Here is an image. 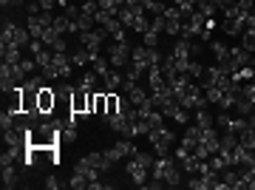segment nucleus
Returning a JSON list of instances; mask_svg holds the SVG:
<instances>
[{
    "mask_svg": "<svg viewBox=\"0 0 255 190\" xmlns=\"http://www.w3.org/2000/svg\"><path fill=\"white\" fill-rule=\"evenodd\" d=\"M71 54L68 51H54V60H51V65L48 68H43V77L46 80H68L71 77Z\"/></svg>",
    "mask_w": 255,
    "mask_h": 190,
    "instance_id": "nucleus-1",
    "label": "nucleus"
},
{
    "mask_svg": "<svg viewBox=\"0 0 255 190\" xmlns=\"http://www.w3.org/2000/svg\"><path fill=\"white\" fill-rule=\"evenodd\" d=\"M6 43H14V45H28L31 43V34H28V28H20L17 23H11V20H6V26H3V31H0V45Z\"/></svg>",
    "mask_w": 255,
    "mask_h": 190,
    "instance_id": "nucleus-2",
    "label": "nucleus"
},
{
    "mask_svg": "<svg viewBox=\"0 0 255 190\" xmlns=\"http://www.w3.org/2000/svg\"><path fill=\"white\" fill-rule=\"evenodd\" d=\"M147 139H150L156 156H167V151H170V145H173V134H170L164 125L150 128V131H147Z\"/></svg>",
    "mask_w": 255,
    "mask_h": 190,
    "instance_id": "nucleus-3",
    "label": "nucleus"
},
{
    "mask_svg": "<svg viewBox=\"0 0 255 190\" xmlns=\"http://www.w3.org/2000/svg\"><path fill=\"white\" fill-rule=\"evenodd\" d=\"M204 23H207V17H204L201 11H193L190 17L182 23V37L184 40H196V37L204 31Z\"/></svg>",
    "mask_w": 255,
    "mask_h": 190,
    "instance_id": "nucleus-4",
    "label": "nucleus"
},
{
    "mask_svg": "<svg viewBox=\"0 0 255 190\" xmlns=\"http://www.w3.org/2000/svg\"><path fill=\"white\" fill-rule=\"evenodd\" d=\"M105 37H108V28L97 26V28H88V31H80V43L85 45L88 51H100V45H102Z\"/></svg>",
    "mask_w": 255,
    "mask_h": 190,
    "instance_id": "nucleus-5",
    "label": "nucleus"
},
{
    "mask_svg": "<svg viewBox=\"0 0 255 190\" xmlns=\"http://www.w3.org/2000/svg\"><path fill=\"white\" fill-rule=\"evenodd\" d=\"M111 68H128L130 65V45L128 43H114L111 45Z\"/></svg>",
    "mask_w": 255,
    "mask_h": 190,
    "instance_id": "nucleus-6",
    "label": "nucleus"
},
{
    "mask_svg": "<svg viewBox=\"0 0 255 190\" xmlns=\"http://www.w3.org/2000/svg\"><path fill=\"white\" fill-rule=\"evenodd\" d=\"M125 171H128V176L133 179V185H139V188H145V182L150 179V168H145L136 156H130V159H128Z\"/></svg>",
    "mask_w": 255,
    "mask_h": 190,
    "instance_id": "nucleus-7",
    "label": "nucleus"
},
{
    "mask_svg": "<svg viewBox=\"0 0 255 190\" xmlns=\"http://www.w3.org/2000/svg\"><path fill=\"white\" fill-rule=\"evenodd\" d=\"M91 91H85V88H74V94H71V111L74 114H91Z\"/></svg>",
    "mask_w": 255,
    "mask_h": 190,
    "instance_id": "nucleus-8",
    "label": "nucleus"
},
{
    "mask_svg": "<svg viewBox=\"0 0 255 190\" xmlns=\"http://www.w3.org/2000/svg\"><path fill=\"white\" fill-rule=\"evenodd\" d=\"M230 63H233V71L236 68H244V65H255V54L247 51L244 45H233L230 48Z\"/></svg>",
    "mask_w": 255,
    "mask_h": 190,
    "instance_id": "nucleus-9",
    "label": "nucleus"
},
{
    "mask_svg": "<svg viewBox=\"0 0 255 190\" xmlns=\"http://www.w3.org/2000/svg\"><path fill=\"white\" fill-rule=\"evenodd\" d=\"M164 85H167V80H164L162 65H150V68H147V88H150V94H153V91H162Z\"/></svg>",
    "mask_w": 255,
    "mask_h": 190,
    "instance_id": "nucleus-10",
    "label": "nucleus"
},
{
    "mask_svg": "<svg viewBox=\"0 0 255 190\" xmlns=\"http://www.w3.org/2000/svg\"><path fill=\"white\" fill-rule=\"evenodd\" d=\"M210 48H213V54H216V63L224 68V71L233 74V63H230V48L224 43H210Z\"/></svg>",
    "mask_w": 255,
    "mask_h": 190,
    "instance_id": "nucleus-11",
    "label": "nucleus"
},
{
    "mask_svg": "<svg viewBox=\"0 0 255 190\" xmlns=\"http://www.w3.org/2000/svg\"><path fill=\"white\" fill-rule=\"evenodd\" d=\"M102 82H105V91H119L122 82H125V74L119 71V68H111V71L102 77Z\"/></svg>",
    "mask_w": 255,
    "mask_h": 190,
    "instance_id": "nucleus-12",
    "label": "nucleus"
},
{
    "mask_svg": "<svg viewBox=\"0 0 255 190\" xmlns=\"http://www.w3.org/2000/svg\"><path fill=\"white\" fill-rule=\"evenodd\" d=\"M199 142H201V128L199 125H187V131H184V136H182V145L187 148V151H193Z\"/></svg>",
    "mask_w": 255,
    "mask_h": 190,
    "instance_id": "nucleus-13",
    "label": "nucleus"
},
{
    "mask_svg": "<svg viewBox=\"0 0 255 190\" xmlns=\"http://www.w3.org/2000/svg\"><path fill=\"white\" fill-rule=\"evenodd\" d=\"M0 54H3V63H9V65H17L23 57H20V45L14 43H6V45H0Z\"/></svg>",
    "mask_w": 255,
    "mask_h": 190,
    "instance_id": "nucleus-14",
    "label": "nucleus"
},
{
    "mask_svg": "<svg viewBox=\"0 0 255 190\" xmlns=\"http://www.w3.org/2000/svg\"><path fill=\"white\" fill-rule=\"evenodd\" d=\"M130 65H139L142 71L150 68V60H147V45H136V48L130 51Z\"/></svg>",
    "mask_w": 255,
    "mask_h": 190,
    "instance_id": "nucleus-15",
    "label": "nucleus"
},
{
    "mask_svg": "<svg viewBox=\"0 0 255 190\" xmlns=\"http://www.w3.org/2000/svg\"><path fill=\"white\" fill-rule=\"evenodd\" d=\"M0 168H3V188H6V190L17 188L20 176H17V171H14V165H0Z\"/></svg>",
    "mask_w": 255,
    "mask_h": 190,
    "instance_id": "nucleus-16",
    "label": "nucleus"
},
{
    "mask_svg": "<svg viewBox=\"0 0 255 190\" xmlns=\"http://www.w3.org/2000/svg\"><path fill=\"white\" fill-rule=\"evenodd\" d=\"M119 151V156H122V159H125V156H136L139 154V148L133 145V139H130V136H125V139H119L117 145H114Z\"/></svg>",
    "mask_w": 255,
    "mask_h": 190,
    "instance_id": "nucleus-17",
    "label": "nucleus"
},
{
    "mask_svg": "<svg viewBox=\"0 0 255 190\" xmlns=\"http://www.w3.org/2000/svg\"><path fill=\"white\" fill-rule=\"evenodd\" d=\"M85 162L91 165V168H97L100 173L111 171V162L105 159V154H88V156H85Z\"/></svg>",
    "mask_w": 255,
    "mask_h": 190,
    "instance_id": "nucleus-18",
    "label": "nucleus"
},
{
    "mask_svg": "<svg viewBox=\"0 0 255 190\" xmlns=\"http://www.w3.org/2000/svg\"><path fill=\"white\" fill-rule=\"evenodd\" d=\"M238 173H241V182H244V188L255 190V162H253V165H241V168H238Z\"/></svg>",
    "mask_w": 255,
    "mask_h": 190,
    "instance_id": "nucleus-19",
    "label": "nucleus"
},
{
    "mask_svg": "<svg viewBox=\"0 0 255 190\" xmlns=\"http://www.w3.org/2000/svg\"><path fill=\"white\" fill-rule=\"evenodd\" d=\"M105 122H108L117 134H125L128 131V119H125V114H111V117H105Z\"/></svg>",
    "mask_w": 255,
    "mask_h": 190,
    "instance_id": "nucleus-20",
    "label": "nucleus"
},
{
    "mask_svg": "<svg viewBox=\"0 0 255 190\" xmlns=\"http://www.w3.org/2000/svg\"><path fill=\"white\" fill-rule=\"evenodd\" d=\"M117 17H119V23H122L125 28H133V20H136V14H133V9H130V6H122Z\"/></svg>",
    "mask_w": 255,
    "mask_h": 190,
    "instance_id": "nucleus-21",
    "label": "nucleus"
},
{
    "mask_svg": "<svg viewBox=\"0 0 255 190\" xmlns=\"http://www.w3.org/2000/svg\"><path fill=\"white\" fill-rule=\"evenodd\" d=\"M241 45H244L247 51H253V54H255V28L247 26L244 31H241Z\"/></svg>",
    "mask_w": 255,
    "mask_h": 190,
    "instance_id": "nucleus-22",
    "label": "nucleus"
},
{
    "mask_svg": "<svg viewBox=\"0 0 255 190\" xmlns=\"http://www.w3.org/2000/svg\"><path fill=\"white\" fill-rule=\"evenodd\" d=\"M213 122H216V119L207 114V108H199V111H196V125H199L201 131H204V128H213Z\"/></svg>",
    "mask_w": 255,
    "mask_h": 190,
    "instance_id": "nucleus-23",
    "label": "nucleus"
},
{
    "mask_svg": "<svg viewBox=\"0 0 255 190\" xmlns=\"http://www.w3.org/2000/svg\"><path fill=\"white\" fill-rule=\"evenodd\" d=\"M71 63H74V65H85V63H91V51H88L85 45H82V48H77V51L71 54Z\"/></svg>",
    "mask_w": 255,
    "mask_h": 190,
    "instance_id": "nucleus-24",
    "label": "nucleus"
},
{
    "mask_svg": "<svg viewBox=\"0 0 255 190\" xmlns=\"http://www.w3.org/2000/svg\"><path fill=\"white\" fill-rule=\"evenodd\" d=\"M34 60H37L40 68H48L51 60H54V51H51V48H43V51H37V54H34Z\"/></svg>",
    "mask_w": 255,
    "mask_h": 190,
    "instance_id": "nucleus-25",
    "label": "nucleus"
},
{
    "mask_svg": "<svg viewBox=\"0 0 255 190\" xmlns=\"http://www.w3.org/2000/svg\"><path fill=\"white\" fill-rule=\"evenodd\" d=\"M97 77H100L97 71H85V74H82V80H80V88L94 91V88H97Z\"/></svg>",
    "mask_w": 255,
    "mask_h": 190,
    "instance_id": "nucleus-26",
    "label": "nucleus"
},
{
    "mask_svg": "<svg viewBox=\"0 0 255 190\" xmlns=\"http://www.w3.org/2000/svg\"><path fill=\"white\" fill-rule=\"evenodd\" d=\"M43 85H46V77H28L23 88L31 91V94H40V88H43Z\"/></svg>",
    "mask_w": 255,
    "mask_h": 190,
    "instance_id": "nucleus-27",
    "label": "nucleus"
},
{
    "mask_svg": "<svg viewBox=\"0 0 255 190\" xmlns=\"http://www.w3.org/2000/svg\"><path fill=\"white\" fill-rule=\"evenodd\" d=\"M68 188H71V190H82V188H88V176H85V173H77V171H74L71 182H68Z\"/></svg>",
    "mask_w": 255,
    "mask_h": 190,
    "instance_id": "nucleus-28",
    "label": "nucleus"
},
{
    "mask_svg": "<svg viewBox=\"0 0 255 190\" xmlns=\"http://www.w3.org/2000/svg\"><path fill=\"white\" fill-rule=\"evenodd\" d=\"M196 11H201V14H204V17H213V14H216V11H219V6H216V3H213V0H201L199 6H196Z\"/></svg>",
    "mask_w": 255,
    "mask_h": 190,
    "instance_id": "nucleus-29",
    "label": "nucleus"
},
{
    "mask_svg": "<svg viewBox=\"0 0 255 190\" xmlns=\"http://www.w3.org/2000/svg\"><path fill=\"white\" fill-rule=\"evenodd\" d=\"M91 65H94V71L100 74V77H105V74L111 71V60H102V57H97V60H91Z\"/></svg>",
    "mask_w": 255,
    "mask_h": 190,
    "instance_id": "nucleus-30",
    "label": "nucleus"
},
{
    "mask_svg": "<svg viewBox=\"0 0 255 190\" xmlns=\"http://www.w3.org/2000/svg\"><path fill=\"white\" fill-rule=\"evenodd\" d=\"M97 3H100V9H102V11H111L114 17H117L119 9H122V6H119V0H97Z\"/></svg>",
    "mask_w": 255,
    "mask_h": 190,
    "instance_id": "nucleus-31",
    "label": "nucleus"
},
{
    "mask_svg": "<svg viewBox=\"0 0 255 190\" xmlns=\"http://www.w3.org/2000/svg\"><path fill=\"white\" fill-rule=\"evenodd\" d=\"M142 43H145L147 48H156V43H159V34H156V31H145V34H142Z\"/></svg>",
    "mask_w": 255,
    "mask_h": 190,
    "instance_id": "nucleus-32",
    "label": "nucleus"
},
{
    "mask_svg": "<svg viewBox=\"0 0 255 190\" xmlns=\"http://www.w3.org/2000/svg\"><path fill=\"white\" fill-rule=\"evenodd\" d=\"M187 74H190V77H204V65L196 63V60H190V65H187Z\"/></svg>",
    "mask_w": 255,
    "mask_h": 190,
    "instance_id": "nucleus-33",
    "label": "nucleus"
},
{
    "mask_svg": "<svg viewBox=\"0 0 255 190\" xmlns=\"http://www.w3.org/2000/svg\"><path fill=\"white\" fill-rule=\"evenodd\" d=\"M105 159H108L111 165H117L119 159H122V156H119V151H117V148H108V151H105Z\"/></svg>",
    "mask_w": 255,
    "mask_h": 190,
    "instance_id": "nucleus-34",
    "label": "nucleus"
},
{
    "mask_svg": "<svg viewBox=\"0 0 255 190\" xmlns=\"http://www.w3.org/2000/svg\"><path fill=\"white\" fill-rule=\"evenodd\" d=\"M46 188H48V190H57V188H60V182H57L54 176H48V179H46Z\"/></svg>",
    "mask_w": 255,
    "mask_h": 190,
    "instance_id": "nucleus-35",
    "label": "nucleus"
},
{
    "mask_svg": "<svg viewBox=\"0 0 255 190\" xmlns=\"http://www.w3.org/2000/svg\"><path fill=\"white\" fill-rule=\"evenodd\" d=\"M57 0H40V9L43 11H51V6H54Z\"/></svg>",
    "mask_w": 255,
    "mask_h": 190,
    "instance_id": "nucleus-36",
    "label": "nucleus"
},
{
    "mask_svg": "<svg viewBox=\"0 0 255 190\" xmlns=\"http://www.w3.org/2000/svg\"><path fill=\"white\" fill-rule=\"evenodd\" d=\"M122 3H125V6H142L145 0H122Z\"/></svg>",
    "mask_w": 255,
    "mask_h": 190,
    "instance_id": "nucleus-37",
    "label": "nucleus"
},
{
    "mask_svg": "<svg viewBox=\"0 0 255 190\" xmlns=\"http://www.w3.org/2000/svg\"><path fill=\"white\" fill-rule=\"evenodd\" d=\"M20 3H23V0H9V3H6V6H20Z\"/></svg>",
    "mask_w": 255,
    "mask_h": 190,
    "instance_id": "nucleus-38",
    "label": "nucleus"
},
{
    "mask_svg": "<svg viewBox=\"0 0 255 190\" xmlns=\"http://www.w3.org/2000/svg\"><path fill=\"white\" fill-rule=\"evenodd\" d=\"M193 3H196V6H199V3H201V0H193Z\"/></svg>",
    "mask_w": 255,
    "mask_h": 190,
    "instance_id": "nucleus-39",
    "label": "nucleus"
}]
</instances>
